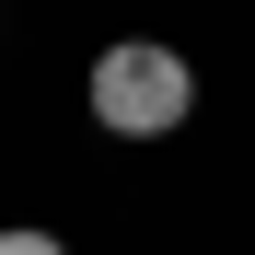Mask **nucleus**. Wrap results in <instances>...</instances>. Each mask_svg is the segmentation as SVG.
<instances>
[{
	"instance_id": "1",
	"label": "nucleus",
	"mask_w": 255,
	"mask_h": 255,
	"mask_svg": "<svg viewBox=\"0 0 255 255\" xmlns=\"http://www.w3.org/2000/svg\"><path fill=\"white\" fill-rule=\"evenodd\" d=\"M81 105H93L105 139H174L197 116V70H186V47H162V35H116V47H93V70H81Z\"/></svg>"
},
{
	"instance_id": "2",
	"label": "nucleus",
	"mask_w": 255,
	"mask_h": 255,
	"mask_svg": "<svg viewBox=\"0 0 255 255\" xmlns=\"http://www.w3.org/2000/svg\"><path fill=\"white\" fill-rule=\"evenodd\" d=\"M0 255H70L58 232H35V221H12V232H0Z\"/></svg>"
}]
</instances>
